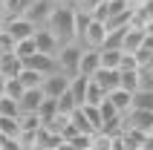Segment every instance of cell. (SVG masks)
<instances>
[{
	"label": "cell",
	"mask_w": 153,
	"mask_h": 150,
	"mask_svg": "<svg viewBox=\"0 0 153 150\" xmlns=\"http://www.w3.org/2000/svg\"><path fill=\"white\" fill-rule=\"evenodd\" d=\"M41 104H43L41 90H23V95L17 98V113L20 116H32V113H38Z\"/></svg>",
	"instance_id": "9"
},
{
	"label": "cell",
	"mask_w": 153,
	"mask_h": 150,
	"mask_svg": "<svg viewBox=\"0 0 153 150\" xmlns=\"http://www.w3.org/2000/svg\"><path fill=\"white\" fill-rule=\"evenodd\" d=\"M142 41H145V29H133V26H127V29H124V38H121V52L136 55L139 46H142Z\"/></svg>",
	"instance_id": "12"
},
{
	"label": "cell",
	"mask_w": 153,
	"mask_h": 150,
	"mask_svg": "<svg viewBox=\"0 0 153 150\" xmlns=\"http://www.w3.org/2000/svg\"><path fill=\"white\" fill-rule=\"evenodd\" d=\"M35 52H38V49H35V41H32V38H29V41L15 43V55H17L20 61H29V58L35 55Z\"/></svg>",
	"instance_id": "22"
},
{
	"label": "cell",
	"mask_w": 153,
	"mask_h": 150,
	"mask_svg": "<svg viewBox=\"0 0 153 150\" xmlns=\"http://www.w3.org/2000/svg\"><path fill=\"white\" fill-rule=\"evenodd\" d=\"M130 98H133V92H127V90L107 92V101H110V107L116 110L119 116H127V113H130Z\"/></svg>",
	"instance_id": "14"
},
{
	"label": "cell",
	"mask_w": 153,
	"mask_h": 150,
	"mask_svg": "<svg viewBox=\"0 0 153 150\" xmlns=\"http://www.w3.org/2000/svg\"><path fill=\"white\" fill-rule=\"evenodd\" d=\"M23 69H32V72L38 75H52V72H58V61L52 58V55H41V52H35L29 61H23Z\"/></svg>",
	"instance_id": "8"
},
{
	"label": "cell",
	"mask_w": 153,
	"mask_h": 150,
	"mask_svg": "<svg viewBox=\"0 0 153 150\" xmlns=\"http://www.w3.org/2000/svg\"><path fill=\"white\" fill-rule=\"evenodd\" d=\"M98 61H101V69H119L121 52L119 49H98Z\"/></svg>",
	"instance_id": "18"
},
{
	"label": "cell",
	"mask_w": 153,
	"mask_h": 150,
	"mask_svg": "<svg viewBox=\"0 0 153 150\" xmlns=\"http://www.w3.org/2000/svg\"><path fill=\"white\" fill-rule=\"evenodd\" d=\"M98 69H101L98 52H95V49H84V52H81V61H78V75H84V78H93Z\"/></svg>",
	"instance_id": "11"
},
{
	"label": "cell",
	"mask_w": 153,
	"mask_h": 150,
	"mask_svg": "<svg viewBox=\"0 0 153 150\" xmlns=\"http://www.w3.org/2000/svg\"><path fill=\"white\" fill-rule=\"evenodd\" d=\"M3 32H6L15 43H20V41H29V38H35L38 26L29 23L23 15H17V17H6V20H3Z\"/></svg>",
	"instance_id": "3"
},
{
	"label": "cell",
	"mask_w": 153,
	"mask_h": 150,
	"mask_svg": "<svg viewBox=\"0 0 153 150\" xmlns=\"http://www.w3.org/2000/svg\"><path fill=\"white\" fill-rule=\"evenodd\" d=\"M104 38H107V26L90 17V23H87L84 35H81V46H84V49H95V52H98L104 46Z\"/></svg>",
	"instance_id": "6"
},
{
	"label": "cell",
	"mask_w": 153,
	"mask_h": 150,
	"mask_svg": "<svg viewBox=\"0 0 153 150\" xmlns=\"http://www.w3.org/2000/svg\"><path fill=\"white\" fill-rule=\"evenodd\" d=\"M67 90H69V78L64 72H52V75H46V78L41 81V95H43V98H49V101L61 98Z\"/></svg>",
	"instance_id": "5"
},
{
	"label": "cell",
	"mask_w": 153,
	"mask_h": 150,
	"mask_svg": "<svg viewBox=\"0 0 153 150\" xmlns=\"http://www.w3.org/2000/svg\"><path fill=\"white\" fill-rule=\"evenodd\" d=\"M81 52H84V46H78V43H64V46L58 49V55H55V61H58V72H64L67 78H75V75H78Z\"/></svg>",
	"instance_id": "2"
},
{
	"label": "cell",
	"mask_w": 153,
	"mask_h": 150,
	"mask_svg": "<svg viewBox=\"0 0 153 150\" xmlns=\"http://www.w3.org/2000/svg\"><path fill=\"white\" fill-rule=\"evenodd\" d=\"M3 84H6V78H3V75H0V95H3Z\"/></svg>",
	"instance_id": "25"
},
{
	"label": "cell",
	"mask_w": 153,
	"mask_h": 150,
	"mask_svg": "<svg viewBox=\"0 0 153 150\" xmlns=\"http://www.w3.org/2000/svg\"><path fill=\"white\" fill-rule=\"evenodd\" d=\"M52 3L49 0H26V6H23V17L29 20V23L35 26H46V20H49L52 15Z\"/></svg>",
	"instance_id": "4"
},
{
	"label": "cell",
	"mask_w": 153,
	"mask_h": 150,
	"mask_svg": "<svg viewBox=\"0 0 153 150\" xmlns=\"http://www.w3.org/2000/svg\"><path fill=\"white\" fill-rule=\"evenodd\" d=\"M32 41H35V49L41 52V55H52V58H55V55H58V49H61L58 38H55L46 26H38V32H35Z\"/></svg>",
	"instance_id": "7"
},
{
	"label": "cell",
	"mask_w": 153,
	"mask_h": 150,
	"mask_svg": "<svg viewBox=\"0 0 153 150\" xmlns=\"http://www.w3.org/2000/svg\"><path fill=\"white\" fill-rule=\"evenodd\" d=\"M90 81H93L95 87H101V92L107 95V92L119 90V69H98Z\"/></svg>",
	"instance_id": "10"
},
{
	"label": "cell",
	"mask_w": 153,
	"mask_h": 150,
	"mask_svg": "<svg viewBox=\"0 0 153 150\" xmlns=\"http://www.w3.org/2000/svg\"><path fill=\"white\" fill-rule=\"evenodd\" d=\"M104 3H110V0H104Z\"/></svg>",
	"instance_id": "26"
},
{
	"label": "cell",
	"mask_w": 153,
	"mask_h": 150,
	"mask_svg": "<svg viewBox=\"0 0 153 150\" xmlns=\"http://www.w3.org/2000/svg\"><path fill=\"white\" fill-rule=\"evenodd\" d=\"M130 110H147V113H153V92L136 90L133 98H130Z\"/></svg>",
	"instance_id": "16"
},
{
	"label": "cell",
	"mask_w": 153,
	"mask_h": 150,
	"mask_svg": "<svg viewBox=\"0 0 153 150\" xmlns=\"http://www.w3.org/2000/svg\"><path fill=\"white\" fill-rule=\"evenodd\" d=\"M23 95V87H20V81L17 78H6V84H3V98H12L17 104V98Z\"/></svg>",
	"instance_id": "21"
},
{
	"label": "cell",
	"mask_w": 153,
	"mask_h": 150,
	"mask_svg": "<svg viewBox=\"0 0 153 150\" xmlns=\"http://www.w3.org/2000/svg\"><path fill=\"white\" fill-rule=\"evenodd\" d=\"M17 81H20V87H23V90H41V81H43V75L32 72V69H23V72L17 75Z\"/></svg>",
	"instance_id": "19"
},
{
	"label": "cell",
	"mask_w": 153,
	"mask_h": 150,
	"mask_svg": "<svg viewBox=\"0 0 153 150\" xmlns=\"http://www.w3.org/2000/svg\"><path fill=\"white\" fill-rule=\"evenodd\" d=\"M87 87H90V78H84V75H75V78H69V95L75 98V104L81 107L84 104V92H87Z\"/></svg>",
	"instance_id": "15"
},
{
	"label": "cell",
	"mask_w": 153,
	"mask_h": 150,
	"mask_svg": "<svg viewBox=\"0 0 153 150\" xmlns=\"http://www.w3.org/2000/svg\"><path fill=\"white\" fill-rule=\"evenodd\" d=\"M0 136L3 139H17L20 136V124L12 116H0Z\"/></svg>",
	"instance_id": "17"
},
{
	"label": "cell",
	"mask_w": 153,
	"mask_h": 150,
	"mask_svg": "<svg viewBox=\"0 0 153 150\" xmlns=\"http://www.w3.org/2000/svg\"><path fill=\"white\" fill-rule=\"evenodd\" d=\"M20 72H23V61L17 58L15 52L0 55V75H3V78H17Z\"/></svg>",
	"instance_id": "13"
},
{
	"label": "cell",
	"mask_w": 153,
	"mask_h": 150,
	"mask_svg": "<svg viewBox=\"0 0 153 150\" xmlns=\"http://www.w3.org/2000/svg\"><path fill=\"white\" fill-rule=\"evenodd\" d=\"M139 90H147V92H153V67L139 69Z\"/></svg>",
	"instance_id": "23"
},
{
	"label": "cell",
	"mask_w": 153,
	"mask_h": 150,
	"mask_svg": "<svg viewBox=\"0 0 153 150\" xmlns=\"http://www.w3.org/2000/svg\"><path fill=\"white\" fill-rule=\"evenodd\" d=\"M46 29L58 38L61 46H64V43H75V9L69 6V3L55 6L49 20H46Z\"/></svg>",
	"instance_id": "1"
},
{
	"label": "cell",
	"mask_w": 153,
	"mask_h": 150,
	"mask_svg": "<svg viewBox=\"0 0 153 150\" xmlns=\"http://www.w3.org/2000/svg\"><path fill=\"white\" fill-rule=\"evenodd\" d=\"M145 3H147V0H127L130 9H139V6H145Z\"/></svg>",
	"instance_id": "24"
},
{
	"label": "cell",
	"mask_w": 153,
	"mask_h": 150,
	"mask_svg": "<svg viewBox=\"0 0 153 150\" xmlns=\"http://www.w3.org/2000/svg\"><path fill=\"white\" fill-rule=\"evenodd\" d=\"M104 98H107V95L101 92V87H95V84L90 81V87H87V92H84V104H81V107H98Z\"/></svg>",
	"instance_id": "20"
}]
</instances>
